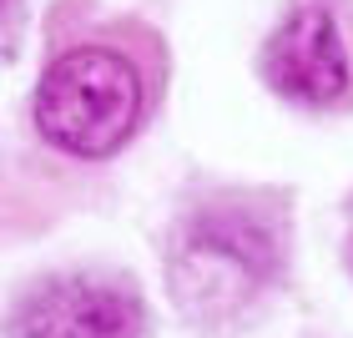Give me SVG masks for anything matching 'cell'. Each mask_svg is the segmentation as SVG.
<instances>
[{
  "label": "cell",
  "mask_w": 353,
  "mask_h": 338,
  "mask_svg": "<svg viewBox=\"0 0 353 338\" xmlns=\"http://www.w3.org/2000/svg\"><path fill=\"white\" fill-rule=\"evenodd\" d=\"M141 76L106 46H76L36 86V126L51 147L71 157H111L137 132Z\"/></svg>",
  "instance_id": "6da1fadb"
},
{
  "label": "cell",
  "mask_w": 353,
  "mask_h": 338,
  "mask_svg": "<svg viewBox=\"0 0 353 338\" xmlns=\"http://www.w3.org/2000/svg\"><path fill=\"white\" fill-rule=\"evenodd\" d=\"M272 272L268 232L243 212H207L187 228L172 257V293L197 318H228Z\"/></svg>",
  "instance_id": "7a4b0ae2"
},
{
  "label": "cell",
  "mask_w": 353,
  "mask_h": 338,
  "mask_svg": "<svg viewBox=\"0 0 353 338\" xmlns=\"http://www.w3.org/2000/svg\"><path fill=\"white\" fill-rule=\"evenodd\" d=\"M141 303L117 283L56 278L41 283L15 313V338H137Z\"/></svg>",
  "instance_id": "3957f363"
},
{
  "label": "cell",
  "mask_w": 353,
  "mask_h": 338,
  "mask_svg": "<svg viewBox=\"0 0 353 338\" xmlns=\"http://www.w3.org/2000/svg\"><path fill=\"white\" fill-rule=\"evenodd\" d=\"M268 81L303 106H323L348 86V56L323 6H303L268 46Z\"/></svg>",
  "instance_id": "277c9868"
}]
</instances>
